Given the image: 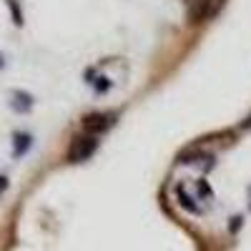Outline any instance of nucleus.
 I'll use <instances>...</instances> for the list:
<instances>
[{"label":"nucleus","mask_w":251,"mask_h":251,"mask_svg":"<svg viewBox=\"0 0 251 251\" xmlns=\"http://www.w3.org/2000/svg\"><path fill=\"white\" fill-rule=\"evenodd\" d=\"M98 149V138L96 136H88V133H83V136H75L73 143H71V149H68V161L71 163H83V161H88Z\"/></svg>","instance_id":"1"},{"label":"nucleus","mask_w":251,"mask_h":251,"mask_svg":"<svg viewBox=\"0 0 251 251\" xmlns=\"http://www.w3.org/2000/svg\"><path fill=\"white\" fill-rule=\"evenodd\" d=\"M113 126V116L111 113H91L83 118V131H86L88 136H100L103 131H108Z\"/></svg>","instance_id":"2"},{"label":"nucleus","mask_w":251,"mask_h":251,"mask_svg":"<svg viewBox=\"0 0 251 251\" xmlns=\"http://www.w3.org/2000/svg\"><path fill=\"white\" fill-rule=\"evenodd\" d=\"M221 3H224V0H191V8H188L191 20H194V23H201V20L211 18L221 8Z\"/></svg>","instance_id":"3"},{"label":"nucleus","mask_w":251,"mask_h":251,"mask_svg":"<svg viewBox=\"0 0 251 251\" xmlns=\"http://www.w3.org/2000/svg\"><path fill=\"white\" fill-rule=\"evenodd\" d=\"M10 106H13V111H18V113H28V111L33 108V98H30L28 93H23V91H13Z\"/></svg>","instance_id":"4"},{"label":"nucleus","mask_w":251,"mask_h":251,"mask_svg":"<svg viewBox=\"0 0 251 251\" xmlns=\"http://www.w3.org/2000/svg\"><path fill=\"white\" fill-rule=\"evenodd\" d=\"M30 149V136L28 133H15V149H13V156H23L25 151Z\"/></svg>","instance_id":"5"},{"label":"nucleus","mask_w":251,"mask_h":251,"mask_svg":"<svg viewBox=\"0 0 251 251\" xmlns=\"http://www.w3.org/2000/svg\"><path fill=\"white\" fill-rule=\"evenodd\" d=\"M5 188H8V178H5V176H0V194H3Z\"/></svg>","instance_id":"6"},{"label":"nucleus","mask_w":251,"mask_h":251,"mask_svg":"<svg viewBox=\"0 0 251 251\" xmlns=\"http://www.w3.org/2000/svg\"><path fill=\"white\" fill-rule=\"evenodd\" d=\"M5 66V60H3V55H0V68H3Z\"/></svg>","instance_id":"7"}]
</instances>
